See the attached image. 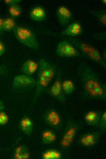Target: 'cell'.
Instances as JSON below:
<instances>
[{"label":"cell","instance_id":"52a82bcc","mask_svg":"<svg viewBox=\"0 0 106 159\" xmlns=\"http://www.w3.org/2000/svg\"><path fill=\"white\" fill-rule=\"evenodd\" d=\"M61 75L58 73L55 81L52 85L49 91V94L53 98L61 102L65 100L62 87Z\"/></svg>","mask_w":106,"mask_h":159},{"label":"cell","instance_id":"9c48e42d","mask_svg":"<svg viewBox=\"0 0 106 159\" xmlns=\"http://www.w3.org/2000/svg\"><path fill=\"white\" fill-rule=\"evenodd\" d=\"M45 122L48 125L54 128H57L61 124V118L59 114L55 110H50L44 116Z\"/></svg>","mask_w":106,"mask_h":159},{"label":"cell","instance_id":"ba28073f","mask_svg":"<svg viewBox=\"0 0 106 159\" xmlns=\"http://www.w3.org/2000/svg\"><path fill=\"white\" fill-rule=\"evenodd\" d=\"M76 132L77 129L74 126H71L67 129L60 142V145L62 149H65L70 146L75 138Z\"/></svg>","mask_w":106,"mask_h":159},{"label":"cell","instance_id":"30bf717a","mask_svg":"<svg viewBox=\"0 0 106 159\" xmlns=\"http://www.w3.org/2000/svg\"><path fill=\"white\" fill-rule=\"evenodd\" d=\"M56 13L58 21L63 26L67 25L72 19L71 11L64 6H59L57 9Z\"/></svg>","mask_w":106,"mask_h":159},{"label":"cell","instance_id":"603a6c76","mask_svg":"<svg viewBox=\"0 0 106 159\" xmlns=\"http://www.w3.org/2000/svg\"><path fill=\"white\" fill-rule=\"evenodd\" d=\"M9 120L7 114L4 111L0 112V126L6 125Z\"/></svg>","mask_w":106,"mask_h":159},{"label":"cell","instance_id":"277c9868","mask_svg":"<svg viewBox=\"0 0 106 159\" xmlns=\"http://www.w3.org/2000/svg\"><path fill=\"white\" fill-rule=\"evenodd\" d=\"M71 43L80 50L90 60L103 66L105 64L100 52L95 47L85 42L71 38Z\"/></svg>","mask_w":106,"mask_h":159},{"label":"cell","instance_id":"cb8c5ba5","mask_svg":"<svg viewBox=\"0 0 106 159\" xmlns=\"http://www.w3.org/2000/svg\"><path fill=\"white\" fill-rule=\"evenodd\" d=\"M98 18L100 24L103 26H106V11H102L98 14Z\"/></svg>","mask_w":106,"mask_h":159},{"label":"cell","instance_id":"f546056e","mask_svg":"<svg viewBox=\"0 0 106 159\" xmlns=\"http://www.w3.org/2000/svg\"><path fill=\"white\" fill-rule=\"evenodd\" d=\"M3 19L2 18H0V35L1 34L3 31L2 28V24Z\"/></svg>","mask_w":106,"mask_h":159},{"label":"cell","instance_id":"8992f818","mask_svg":"<svg viewBox=\"0 0 106 159\" xmlns=\"http://www.w3.org/2000/svg\"><path fill=\"white\" fill-rule=\"evenodd\" d=\"M36 80L24 74L15 76L13 80L12 86L15 88H19L35 86Z\"/></svg>","mask_w":106,"mask_h":159},{"label":"cell","instance_id":"7402d4cb","mask_svg":"<svg viewBox=\"0 0 106 159\" xmlns=\"http://www.w3.org/2000/svg\"><path fill=\"white\" fill-rule=\"evenodd\" d=\"M16 26L14 19L11 17H7L3 19L2 28L3 30L10 31L14 30Z\"/></svg>","mask_w":106,"mask_h":159},{"label":"cell","instance_id":"5b68a950","mask_svg":"<svg viewBox=\"0 0 106 159\" xmlns=\"http://www.w3.org/2000/svg\"><path fill=\"white\" fill-rule=\"evenodd\" d=\"M56 53L59 56L63 57H76L81 54L70 42L63 40L59 42L56 49Z\"/></svg>","mask_w":106,"mask_h":159},{"label":"cell","instance_id":"3957f363","mask_svg":"<svg viewBox=\"0 0 106 159\" xmlns=\"http://www.w3.org/2000/svg\"><path fill=\"white\" fill-rule=\"evenodd\" d=\"M16 39L21 44L34 50H37L39 45L34 33L30 29L21 25L16 26L13 30Z\"/></svg>","mask_w":106,"mask_h":159},{"label":"cell","instance_id":"ffe728a7","mask_svg":"<svg viewBox=\"0 0 106 159\" xmlns=\"http://www.w3.org/2000/svg\"><path fill=\"white\" fill-rule=\"evenodd\" d=\"M62 87L63 93L66 94H71L75 89L74 84L69 80H65L62 82Z\"/></svg>","mask_w":106,"mask_h":159},{"label":"cell","instance_id":"4dcf8cb0","mask_svg":"<svg viewBox=\"0 0 106 159\" xmlns=\"http://www.w3.org/2000/svg\"><path fill=\"white\" fill-rule=\"evenodd\" d=\"M106 0H102V3L103 4H106Z\"/></svg>","mask_w":106,"mask_h":159},{"label":"cell","instance_id":"5bb4252c","mask_svg":"<svg viewBox=\"0 0 106 159\" xmlns=\"http://www.w3.org/2000/svg\"><path fill=\"white\" fill-rule=\"evenodd\" d=\"M29 15L31 19L36 21L44 20L46 17L45 10L40 6H36L32 9L30 12Z\"/></svg>","mask_w":106,"mask_h":159},{"label":"cell","instance_id":"83f0119b","mask_svg":"<svg viewBox=\"0 0 106 159\" xmlns=\"http://www.w3.org/2000/svg\"><path fill=\"white\" fill-rule=\"evenodd\" d=\"M7 72V69L5 66L0 65V76L6 74Z\"/></svg>","mask_w":106,"mask_h":159},{"label":"cell","instance_id":"44dd1931","mask_svg":"<svg viewBox=\"0 0 106 159\" xmlns=\"http://www.w3.org/2000/svg\"><path fill=\"white\" fill-rule=\"evenodd\" d=\"M8 11L10 17L15 19L21 15L22 10L19 5L15 4L9 6Z\"/></svg>","mask_w":106,"mask_h":159},{"label":"cell","instance_id":"4fadbf2b","mask_svg":"<svg viewBox=\"0 0 106 159\" xmlns=\"http://www.w3.org/2000/svg\"><path fill=\"white\" fill-rule=\"evenodd\" d=\"M83 31V28L80 23L74 22L68 26L63 31L64 35L70 36H75L80 35Z\"/></svg>","mask_w":106,"mask_h":159},{"label":"cell","instance_id":"6da1fadb","mask_svg":"<svg viewBox=\"0 0 106 159\" xmlns=\"http://www.w3.org/2000/svg\"><path fill=\"white\" fill-rule=\"evenodd\" d=\"M81 76L84 90L88 96L93 98L105 99V86L101 83L92 69H85Z\"/></svg>","mask_w":106,"mask_h":159},{"label":"cell","instance_id":"7a4b0ae2","mask_svg":"<svg viewBox=\"0 0 106 159\" xmlns=\"http://www.w3.org/2000/svg\"><path fill=\"white\" fill-rule=\"evenodd\" d=\"M37 78L36 80L35 94L34 102L49 84L56 74L54 66L44 58L38 63Z\"/></svg>","mask_w":106,"mask_h":159},{"label":"cell","instance_id":"d4e9b609","mask_svg":"<svg viewBox=\"0 0 106 159\" xmlns=\"http://www.w3.org/2000/svg\"><path fill=\"white\" fill-rule=\"evenodd\" d=\"M99 127L101 129H104L106 126V112H104L101 116L99 123Z\"/></svg>","mask_w":106,"mask_h":159},{"label":"cell","instance_id":"e0dca14e","mask_svg":"<svg viewBox=\"0 0 106 159\" xmlns=\"http://www.w3.org/2000/svg\"><path fill=\"white\" fill-rule=\"evenodd\" d=\"M13 158L16 159H27L30 157V153L28 148L24 145L16 147L14 151Z\"/></svg>","mask_w":106,"mask_h":159},{"label":"cell","instance_id":"4316f807","mask_svg":"<svg viewBox=\"0 0 106 159\" xmlns=\"http://www.w3.org/2000/svg\"><path fill=\"white\" fill-rule=\"evenodd\" d=\"M5 47L3 43L0 41V57L2 56L5 52Z\"/></svg>","mask_w":106,"mask_h":159},{"label":"cell","instance_id":"9a60e30c","mask_svg":"<svg viewBox=\"0 0 106 159\" xmlns=\"http://www.w3.org/2000/svg\"><path fill=\"white\" fill-rule=\"evenodd\" d=\"M101 116L99 112L90 111L85 114L84 119L85 122L89 125L96 126L99 124Z\"/></svg>","mask_w":106,"mask_h":159},{"label":"cell","instance_id":"2e32d148","mask_svg":"<svg viewBox=\"0 0 106 159\" xmlns=\"http://www.w3.org/2000/svg\"><path fill=\"white\" fill-rule=\"evenodd\" d=\"M19 127L23 132L29 135L33 131V123L30 118L25 116L21 119L19 123Z\"/></svg>","mask_w":106,"mask_h":159},{"label":"cell","instance_id":"d6986e66","mask_svg":"<svg viewBox=\"0 0 106 159\" xmlns=\"http://www.w3.org/2000/svg\"><path fill=\"white\" fill-rule=\"evenodd\" d=\"M43 159H61L62 155L58 151L54 149H49L45 151L41 155Z\"/></svg>","mask_w":106,"mask_h":159},{"label":"cell","instance_id":"7c38bea8","mask_svg":"<svg viewBox=\"0 0 106 159\" xmlns=\"http://www.w3.org/2000/svg\"><path fill=\"white\" fill-rule=\"evenodd\" d=\"M38 63L31 59L26 60L23 64L21 71L23 74L31 76L38 70Z\"/></svg>","mask_w":106,"mask_h":159},{"label":"cell","instance_id":"484cf974","mask_svg":"<svg viewBox=\"0 0 106 159\" xmlns=\"http://www.w3.org/2000/svg\"><path fill=\"white\" fill-rule=\"evenodd\" d=\"M5 3L9 6L15 4H18L21 1L19 0H5L4 1Z\"/></svg>","mask_w":106,"mask_h":159},{"label":"cell","instance_id":"8fae6325","mask_svg":"<svg viewBox=\"0 0 106 159\" xmlns=\"http://www.w3.org/2000/svg\"><path fill=\"white\" fill-rule=\"evenodd\" d=\"M100 135L97 132H90L86 133L82 136L79 142L83 146L92 147L97 143L100 139Z\"/></svg>","mask_w":106,"mask_h":159},{"label":"cell","instance_id":"f1b7e54d","mask_svg":"<svg viewBox=\"0 0 106 159\" xmlns=\"http://www.w3.org/2000/svg\"><path fill=\"white\" fill-rule=\"evenodd\" d=\"M5 109V106L3 102L0 100V112L4 111Z\"/></svg>","mask_w":106,"mask_h":159},{"label":"cell","instance_id":"ac0fdd59","mask_svg":"<svg viewBox=\"0 0 106 159\" xmlns=\"http://www.w3.org/2000/svg\"><path fill=\"white\" fill-rule=\"evenodd\" d=\"M56 135L55 133L50 130L43 131L41 134L42 142L45 144H50L54 143L56 140Z\"/></svg>","mask_w":106,"mask_h":159}]
</instances>
